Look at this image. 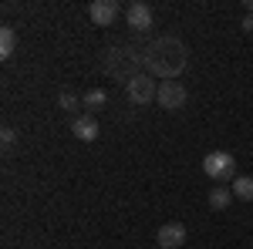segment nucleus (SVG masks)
<instances>
[{
	"instance_id": "obj_1",
	"label": "nucleus",
	"mask_w": 253,
	"mask_h": 249,
	"mask_svg": "<svg viewBox=\"0 0 253 249\" xmlns=\"http://www.w3.org/2000/svg\"><path fill=\"white\" fill-rule=\"evenodd\" d=\"M186 61H189V51H186L182 40L159 37L156 44H149V54L142 58V64L156 77H162V81H175V77L186 71Z\"/></svg>"
},
{
	"instance_id": "obj_2",
	"label": "nucleus",
	"mask_w": 253,
	"mask_h": 249,
	"mask_svg": "<svg viewBox=\"0 0 253 249\" xmlns=\"http://www.w3.org/2000/svg\"><path fill=\"white\" fill-rule=\"evenodd\" d=\"M203 172L210 175V178H216V182H230L236 172V158L230 152H210L206 158H203Z\"/></svg>"
},
{
	"instance_id": "obj_3",
	"label": "nucleus",
	"mask_w": 253,
	"mask_h": 249,
	"mask_svg": "<svg viewBox=\"0 0 253 249\" xmlns=\"http://www.w3.org/2000/svg\"><path fill=\"white\" fill-rule=\"evenodd\" d=\"M156 101H159V108H166V111H179V108H186L189 91H186V84H179V81H162Z\"/></svg>"
},
{
	"instance_id": "obj_4",
	"label": "nucleus",
	"mask_w": 253,
	"mask_h": 249,
	"mask_svg": "<svg viewBox=\"0 0 253 249\" xmlns=\"http://www.w3.org/2000/svg\"><path fill=\"white\" fill-rule=\"evenodd\" d=\"M125 91H128V98L135 101V105H149L152 98L159 95V88H156V77L152 74H132V81H125Z\"/></svg>"
},
{
	"instance_id": "obj_5",
	"label": "nucleus",
	"mask_w": 253,
	"mask_h": 249,
	"mask_svg": "<svg viewBox=\"0 0 253 249\" xmlns=\"http://www.w3.org/2000/svg\"><path fill=\"white\" fill-rule=\"evenodd\" d=\"M88 17H91L95 27H112L115 17H118V3H115V0H91Z\"/></svg>"
},
{
	"instance_id": "obj_6",
	"label": "nucleus",
	"mask_w": 253,
	"mask_h": 249,
	"mask_svg": "<svg viewBox=\"0 0 253 249\" xmlns=\"http://www.w3.org/2000/svg\"><path fill=\"white\" fill-rule=\"evenodd\" d=\"M125 20H128V27H132V31H149L156 17H152V7H149L145 0H135V3H128Z\"/></svg>"
},
{
	"instance_id": "obj_7",
	"label": "nucleus",
	"mask_w": 253,
	"mask_h": 249,
	"mask_svg": "<svg viewBox=\"0 0 253 249\" xmlns=\"http://www.w3.org/2000/svg\"><path fill=\"white\" fill-rule=\"evenodd\" d=\"M156 243H159V249H179L186 243V226H182V222H166V226L159 229Z\"/></svg>"
},
{
	"instance_id": "obj_8",
	"label": "nucleus",
	"mask_w": 253,
	"mask_h": 249,
	"mask_svg": "<svg viewBox=\"0 0 253 249\" xmlns=\"http://www.w3.org/2000/svg\"><path fill=\"white\" fill-rule=\"evenodd\" d=\"M71 135H75L78 142H95L98 135H101L98 118L95 115H75V121H71Z\"/></svg>"
},
{
	"instance_id": "obj_9",
	"label": "nucleus",
	"mask_w": 253,
	"mask_h": 249,
	"mask_svg": "<svg viewBox=\"0 0 253 249\" xmlns=\"http://www.w3.org/2000/svg\"><path fill=\"white\" fill-rule=\"evenodd\" d=\"M230 202H233V189H230V185H216V189H210V209L223 212Z\"/></svg>"
},
{
	"instance_id": "obj_10",
	"label": "nucleus",
	"mask_w": 253,
	"mask_h": 249,
	"mask_svg": "<svg viewBox=\"0 0 253 249\" xmlns=\"http://www.w3.org/2000/svg\"><path fill=\"white\" fill-rule=\"evenodd\" d=\"M230 189H233V199H240V202H253V178L250 175H236Z\"/></svg>"
},
{
	"instance_id": "obj_11",
	"label": "nucleus",
	"mask_w": 253,
	"mask_h": 249,
	"mask_svg": "<svg viewBox=\"0 0 253 249\" xmlns=\"http://www.w3.org/2000/svg\"><path fill=\"white\" fill-rule=\"evenodd\" d=\"M14 47H17V34H14V27H0V58L7 61L14 54Z\"/></svg>"
},
{
	"instance_id": "obj_12",
	"label": "nucleus",
	"mask_w": 253,
	"mask_h": 249,
	"mask_svg": "<svg viewBox=\"0 0 253 249\" xmlns=\"http://www.w3.org/2000/svg\"><path fill=\"white\" fill-rule=\"evenodd\" d=\"M84 105H88L91 111H98V108H105V105H108V91H105V88H91V91L84 95Z\"/></svg>"
},
{
	"instance_id": "obj_13",
	"label": "nucleus",
	"mask_w": 253,
	"mask_h": 249,
	"mask_svg": "<svg viewBox=\"0 0 253 249\" xmlns=\"http://www.w3.org/2000/svg\"><path fill=\"white\" fill-rule=\"evenodd\" d=\"M58 108H64V111H75V108H78V95L61 91V95H58Z\"/></svg>"
},
{
	"instance_id": "obj_14",
	"label": "nucleus",
	"mask_w": 253,
	"mask_h": 249,
	"mask_svg": "<svg viewBox=\"0 0 253 249\" xmlns=\"http://www.w3.org/2000/svg\"><path fill=\"white\" fill-rule=\"evenodd\" d=\"M0 142H3V145H14V142H17V132H14L10 125H3V128H0Z\"/></svg>"
},
{
	"instance_id": "obj_15",
	"label": "nucleus",
	"mask_w": 253,
	"mask_h": 249,
	"mask_svg": "<svg viewBox=\"0 0 253 249\" xmlns=\"http://www.w3.org/2000/svg\"><path fill=\"white\" fill-rule=\"evenodd\" d=\"M240 27H243V31H247V34H253V14H247V17H243V24H240Z\"/></svg>"
},
{
	"instance_id": "obj_16",
	"label": "nucleus",
	"mask_w": 253,
	"mask_h": 249,
	"mask_svg": "<svg viewBox=\"0 0 253 249\" xmlns=\"http://www.w3.org/2000/svg\"><path fill=\"white\" fill-rule=\"evenodd\" d=\"M247 14H253V0H247Z\"/></svg>"
}]
</instances>
